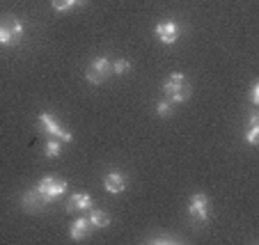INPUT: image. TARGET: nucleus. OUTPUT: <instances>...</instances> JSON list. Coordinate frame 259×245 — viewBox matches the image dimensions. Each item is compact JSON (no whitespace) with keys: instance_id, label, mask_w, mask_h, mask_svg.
<instances>
[{"instance_id":"f257e3e1","label":"nucleus","mask_w":259,"mask_h":245,"mask_svg":"<svg viewBox=\"0 0 259 245\" xmlns=\"http://www.w3.org/2000/svg\"><path fill=\"white\" fill-rule=\"evenodd\" d=\"M25 25L19 16L14 14H3L0 16V46L3 48H16L23 41Z\"/></svg>"},{"instance_id":"f03ea898","label":"nucleus","mask_w":259,"mask_h":245,"mask_svg":"<svg viewBox=\"0 0 259 245\" xmlns=\"http://www.w3.org/2000/svg\"><path fill=\"white\" fill-rule=\"evenodd\" d=\"M163 92L170 99L172 106H175V103H186L188 99H191V80L184 74L175 71V74H170L167 80L163 83Z\"/></svg>"},{"instance_id":"7ed1b4c3","label":"nucleus","mask_w":259,"mask_h":245,"mask_svg":"<svg viewBox=\"0 0 259 245\" xmlns=\"http://www.w3.org/2000/svg\"><path fill=\"white\" fill-rule=\"evenodd\" d=\"M69 183L64 181V179L60 177H53V174H49V177L39 179V183L34 186V190L41 195V200H44V204H51L53 200H58L60 195H64V190H67Z\"/></svg>"},{"instance_id":"20e7f679","label":"nucleus","mask_w":259,"mask_h":245,"mask_svg":"<svg viewBox=\"0 0 259 245\" xmlns=\"http://www.w3.org/2000/svg\"><path fill=\"white\" fill-rule=\"evenodd\" d=\"M110 74H113V62L101 55V58H94L92 62L88 64V69H85V80H88L90 85H101Z\"/></svg>"},{"instance_id":"39448f33","label":"nucleus","mask_w":259,"mask_h":245,"mask_svg":"<svg viewBox=\"0 0 259 245\" xmlns=\"http://www.w3.org/2000/svg\"><path fill=\"white\" fill-rule=\"evenodd\" d=\"M37 126H39L44 133L53 135L55 140H60V142H71L73 140L71 133H69L67 128H62V124H60L51 113H41L39 117H37Z\"/></svg>"},{"instance_id":"423d86ee","label":"nucleus","mask_w":259,"mask_h":245,"mask_svg":"<svg viewBox=\"0 0 259 245\" xmlns=\"http://www.w3.org/2000/svg\"><path fill=\"white\" fill-rule=\"evenodd\" d=\"M188 216L195 222H206L209 220V197L204 192H195L188 200Z\"/></svg>"},{"instance_id":"0eeeda50","label":"nucleus","mask_w":259,"mask_h":245,"mask_svg":"<svg viewBox=\"0 0 259 245\" xmlns=\"http://www.w3.org/2000/svg\"><path fill=\"white\" fill-rule=\"evenodd\" d=\"M154 34H156V39L161 41V44L172 46L177 39H179V25L170 19L161 21V23H156V28H154Z\"/></svg>"},{"instance_id":"6e6552de","label":"nucleus","mask_w":259,"mask_h":245,"mask_svg":"<svg viewBox=\"0 0 259 245\" xmlns=\"http://www.w3.org/2000/svg\"><path fill=\"white\" fill-rule=\"evenodd\" d=\"M103 188H106L108 192H113V195H119V192H124V188H126V177L117 170L108 172L106 177H103Z\"/></svg>"},{"instance_id":"1a4fd4ad","label":"nucleus","mask_w":259,"mask_h":245,"mask_svg":"<svg viewBox=\"0 0 259 245\" xmlns=\"http://www.w3.org/2000/svg\"><path fill=\"white\" fill-rule=\"evenodd\" d=\"M90 231H92V225H90L88 218H76V220L71 222V227H69L71 240H85L90 236Z\"/></svg>"},{"instance_id":"9d476101","label":"nucleus","mask_w":259,"mask_h":245,"mask_svg":"<svg viewBox=\"0 0 259 245\" xmlns=\"http://www.w3.org/2000/svg\"><path fill=\"white\" fill-rule=\"evenodd\" d=\"M21 204H23V209L25 211H30V213H37V211H41V209H44V200H41V195L37 190H28L25 192L23 197H21Z\"/></svg>"},{"instance_id":"9b49d317","label":"nucleus","mask_w":259,"mask_h":245,"mask_svg":"<svg viewBox=\"0 0 259 245\" xmlns=\"http://www.w3.org/2000/svg\"><path fill=\"white\" fill-rule=\"evenodd\" d=\"M76 209H78V211L92 209V197H90L88 192H76V195H71V200H69V204H67V211L73 213Z\"/></svg>"},{"instance_id":"f8f14e48","label":"nucleus","mask_w":259,"mask_h":245,"mask_svg":"<svg viewBox=\"0 0 259 245\" xmlns=\"http://www.w3.org/2000/svg\"><path fill=\"white\" fill-rule=\"evenodd\" d=\"M90 225L92 227H97V229H106L108 225H110V216H108L106 211H103V209H90Z\"/></svg>"},{"instance_id":"ddd939ff","label":"nucleus","mask_w":259,"mask_h":245,"mask_svg":"<svg viewBox=\"0 0 259 245\" xmlns=\"http://www.w3.org/2000/svg\"><path fill=\"white\" fill-rule=\"evenodd\" d=\"M257 137H259V119H257V115H252V117H250L248 133H245V140H248V144L257 147Z\"/></svg>"},{"instance_id":"4468645a","label":"nucleus","mask_w":259,"mask_h":245,"mask_svg":"<svg viewBox=\"0 0 259 245\" xmlns=\"http://www.w3.org/2000/svg\"><path fill=\"white\" fill-rule=\"evenodd\" d=\"M60 154H62V142H60V140H51V142H46V147H44L46 158H58Z\"/></svg>"},{"instance_id":"2eb2a0df","label":"nucleus","mask_w":259,"mask_h":245,"mask_svg":"<svg viewBox=\"0 0 259 245\" xmlns=\"http://www.w3.org/2000/svg\"><path fill=\"white\" fill-rule=\"evenodd\" d=\"M78 3L80 0H51V5H53L55 12H69L78 5Z\"/></svg>"},{"instance_id":"dca6fc26","label":"nucleus","mask_w":259,"mask_h":245,"mask_svg":"<svg viewBox=\"0 0 259 245\" xmlns=\"http://www.w3.org/2000/svg\"><path fill=\"white\" fill-rule=\"evenodd\" d=\"M126 71H131V62H128V60H115L113 62V74L115 76H124L126 74Z\"/></svg>"},{"instance_id":"f3484780","label":"nucleus","mask_w":259,"mask_h":245,"mask_svg":"<svg viewBox=\"0 0 259 245\" xmlns=\"http://www.w3.org/2000/svg\"><path fill=\"white\" fill-rule=\"evenodd\" d=\"M147 240H149V243H181V238H177V236H172V234H158Z\"/></svg>"},{"instance_id":"a211bd4d","label":"nucleus","mask_w":259,"mask_h":245,"mask_svg":"<svg viewBox=\"0 0 259 245\" xmlns=\"http://www.w3.org/2000/svg\"><path fill=\"white\" fill-rule=\"evenodd\" d=\"M156 115L158 117H170L172 115V103L170 101H161L156 106Z\"/></svg>"},{"instance_id":"6ab92c4d","label":"nucleus","mask_w":259,"mask_h":245,"mask_svg":"<svg viewBox=\"0 0 259 245\" xmlns=\"http://www.w3.org/2000/svg\"><path fill=\"white\" fill-rule=\"evenodd\" d=\"M250 101H252L254 108L259 106V83H254L252 87H250Z\"/></svg>"}]
</instances>
